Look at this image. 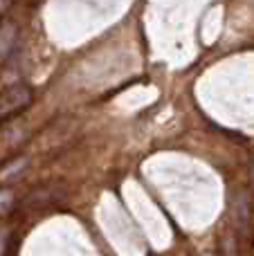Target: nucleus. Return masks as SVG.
<instances>
[{"label":"nucleus","mask_w":254,"mask_h":256,"mask_svg":"<svg viewBox=\"0 0 254 256\" xmlns=\"http://www.w3.org/2000/svg\"><path fill=\"white\" fill-rule=\"evenodd\" d=\"M207 256H212V254H207Z\"/></svg>","instance_id":"obj_8"},{"label":"nucleus","mask_w":254,"mask_h":256,"mask_svg":"<svg viewBox=\"0 0 254 256\" xmlns=\"http://www.w3.org/2000/svg\"><path fill=\"white\" fill-rule=\"evenodd\" d=\"M27 164H30V158H25V155L9 160L7 164H2V166H0V182H14V180H18V178H20V173H25Z\"/></svg>","instance_id":"obj_4"},{"label":"nucleus","mask_w":254,"mask_h":256,"mask_svg":"<svg viewBox=\"0 0 254 256\" xmlns=\"http://www.w3.org/2000/svg\"><path fill=\"white\" fill-rule=\"evenodd\" d=\"M9 2H12V0H0V9H4V7H7V4Z\"/></svg>","instance_id":"obj_7"},{"label":"nucleus","mask_w":254,"mask_h":256,"mask_svg":"<svg viewBox=\"0 0 254 256\" xmlns=\"http://www.w3.org/2000/svg\"><path fill=\"white\" fill-rule=\"evenodd\" d=\"M32 99H34V92L27 84L18 81V84L9 86L0 92V117H9L14 112L22 110L25 106H30Z\"/></svg>","instance_id":"obj_1"},{"label":"nucleus","mask_w":254,"mask_h":256,"mask_svg":"<svg viewBox=\"0 0 254 256\" xmlns=\"http://www.w3.org/2000/svg\"><path fill=\"white\" fill-rule=\"evenodd\" d=\"M16 36H18V30L12 20H7V22L0 25V58H2L4 54L12 52L14 43H16Z\"/></svg>","instance_id":"obj_5"},{"label":"nucleus","mask_w":254,"mask_h":256,"mask_svg":"<svg viewBox=\"0 0 254 256\" xmlns=\"http://www.w3.org/2000/svg\"><path fill=\"white\" fill-rule=\"evenodd\" d=\"M232 216H234V222L238 225V230L246 232L248 225H250V200L246 198V194H236L232 204Z\"/></svg>","instance_id":"obj_3"},{"label":"nucleus","mask_w":254,"mask_h":256,"mask_svg":"<svg viewBox=\"0 0 254 256\" xmlns=\"http://www.w3.org/2000/svg\"><path fill=\"white\" fill-rule=\"evenodd\" d=\"M252 171H254V168H252Z\"/></svg>","instance_id":"obj_9"},{"label":"nucleus","mask_w":254,"mask_h":256,"mask_svg":"<svg viewBox=\"0 0 254 256\" xmlns=\"http://www.w3.org/2000/svg\"><path fill=\"white\" fill-rule=\"evenodd\" d=\"M66 198V189L61 184H54V182H48V184H40L36 189L30 191L25 200H22V207L27 209H48L58 204Z\"/></svg>","instance_id":"obj_2"},{"label":"nucleus","mask_w":254,"mask_h":256,"mask_svg":"<svg viewBox=\"0 0 254 256\" xmlns=\"http://www.w3.org/2000/svg\"><path fill=\"white\" fill-rule=\"evenodd\" d=\"M7 204H9V194H0V214L7 209Z\"/></svg>","instance_id":"obj_6"}]
</instances>
